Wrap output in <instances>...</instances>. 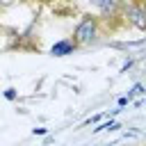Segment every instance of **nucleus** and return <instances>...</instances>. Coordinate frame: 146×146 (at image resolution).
Masks as SVG:
<instances>
[{
  "instance_id": "nucleus-1",
  "label": "nucleus",
  "mask_w": 146,
  "mask_h": 146,
  "mask_svg": "<svg viewBox=\"0 0 146 146\" xmlns=\"http://www.w3.org/2000/svg\"><path fill=\"white\" fill-rule=\"evenodd\" d=\"M98 16H84L80 23H78V27L73 30V43L75 46H89V43H94L96 39H98Z\"/></svg>"
},
{
  "instance_id": "nucleus-6",
  "label": "nucleus",
  "mask_w": 146,
  "mask_h": 146,
  "mask_svg": "<svg viewBox=\"0 0 146 146\" xmlns=\"http://www.w3.org/2000/svg\"><path fill=\"white\" fill-rule=\"evenodd\" d=\"M5 96H7L9 100H14V98H16V94H14V89H7V91H5Z\"/></svg>"
},
{
  "instance_id": "nucleus-5",
  "label": "nucleus",
  "mask_w": 146,
  "mask_h": 146,
  "mask_svg": "<svg viewBox=\"0 0 146 146\" xmlns=\"http://www.w3.org/2000/svg\"><path fill=\"white\" fill-rule=\"evenodd\" d=\"M141 91H144V87H141V84H135V87L128 91V98H130V96H139Z\"/></svg>"
},
{
  "instance_id": "nucleus-2",
  "label": "nucleus",
  "mask_w": 146,
  "mask_h": 146,
  "mask_svg": "<svg viewBox=\"0 0 146 146\" xmlns=\"http://www.w3.org/2000/svg\"><path fill=\"white\" fill-rule=\"evenodd\" d=\"M121 9L125 11V18L130 25H135L139 32L146 30V11L141 5H121Z\"/></svg>"
},
{
  "instance_id": "nucleus-4",
  "label": "nucleus",
  "mask_w": 146,
  "mask_h": 146,
  "mask_svg": "<svg viewBox=\"0 0 146 146\" xmlns=\"http://www.w3.org/2000/svg\"><path fill=\"white\" fill-rule=\"evenodd\" d=\"M94 7H98V9L103 11V16H105V18H107L110 14H114L116 9H121V5H119V2H114V0H110V2H107V0H98V2H94Z\"/></svg>"
},
{
  "instance_id": "nucleus-3",
  "label": "nucleus",
  "mask_w": 146,
  "mask_h": 146,
  "mask_svg": "<svg viewBox=\"0 0 146 146\" xmlns=\"http://www.w3.org/2000/svg\"><path fill=\"white\" fill-rule=\"evenodd\" d=\"M75 48H78V46L73 43V39H62V41H57V43L50 48V52H52L55 57H64V55H71Z\"/></svg>"
},
{
  "instance_id": "nucleus-7",
  "label": "nucleus",
  "mask_w": 146,
  "mask_h": 146,
  "mask_svg": "<svg viewBox=\"0 0 146 146\" xmlns=\"http://www.w3.org/2000/svg\"><path fill=\"white\" fill-rule=\"evenodd\" d=\"M130 103V98H119V107H123V105H128Z\"/></svg>"
}]
</instances>
